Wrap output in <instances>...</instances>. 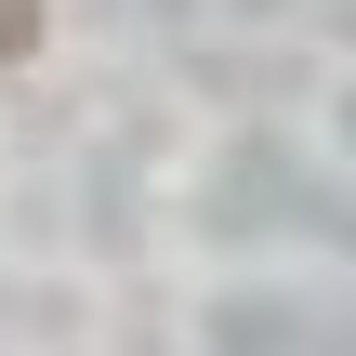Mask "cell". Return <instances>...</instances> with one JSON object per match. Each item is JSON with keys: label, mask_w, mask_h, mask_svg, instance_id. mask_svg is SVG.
Here are the masks:
<instances>
[{"label": "cell", "mask_w": 356, "mask_h": 356, "mask_svg": "<svg viewBox=\"0 0 356 356\" xmlns=\"http://www.w3.org/2000/svg\"><path fill=\"white\" fill-rule=\"evenodd\" d=\"M40 40H53V0H0V66H26Z\"/></svg>", "instance_id": "cell-1"}]
</instances>
